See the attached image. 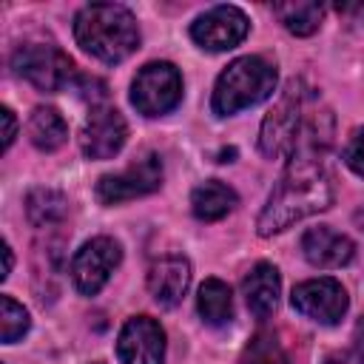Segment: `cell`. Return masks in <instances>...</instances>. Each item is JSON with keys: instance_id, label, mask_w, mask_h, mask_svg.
<instances>
[{"instance_id": "cell-1", "label": "cell", "mask_w": 364, "mask_h": 364, "mask_svg": "<svg viewBox=\"0 0 364 364\" xmlns=\"http://www.w3.org/2000/svg\"><path fill=\"white\" fill-rule=\"evenodd\" d=\"M321 119H327V117H321V114L307 117L301 139L290 154L287 171L256 219V228L262 236L282 233L293 222H301V219L321 213L333 205L336 191H333L330 173L324 171V162H321V151L330 136H321Z\"/></svg>"}, {"instance_id": "cell-2", "label": "cell", "mask_w": 364, "mask_h": 364, "mask_svg": "<svg viewBox=\"0 0 364 364\" xmlns=\"http://www.w3.org/2000/svg\"><path fill=\"white\" fill-rule=\"evenodd\" d=\"M74 37L82 51L100 63L117 65L139 48V26L125 6L91 3L74 17Z\"/></svg>"}, {"instance_id": "cell-3", "label": "cell", "mask_w": 364, "mask_h": 364, "mask_svg": "<svg viewBox=\"0 0 364 364\" xmlns=\"http://www.w3.org/2000/svg\"><path fill=\"white\" fill-rule=\"evenodd\" d=\"M276 91V68L264 57L247 54L233 60L216 80L210 108L216 117H230L264 102Z\"/></svg>"}, {"instance_id": "cell-4", "label": "cell", "mask_w": 364, "mask_h": 364, "mask_svg": "<svg viewBox=\"0 0 364 364\" xmlns=\"http://www.w3.org/2000/svg\"><path fill=\"white\" fill-rule=\"evenodd\" d=\"M307 111V94L301 88V82H287V88L282 91V97L276 100V105L267 111L262 131H259V148L264 156L279 159V156H290L293 148L301 139L304 131V117Z\"/></svg>"}, {"instance_id": "cell-5", "label": "cell", "mask_w": 364, "mask_h": 364, "mask_svg": "<svg viewBox=\"0 0 364 364\" xmlns=\"http://www.w3.org/2000/svg\"><path fill=\"white\" fill-rule=\"evenodd\" d=\"M182 100V74L173 63L156 60L136 71L131 82V102L142 117H162Z\"/></svg>"}, {"instance_id": "cell-6", "label": "cell", "mask_w": 364, "mask_h": 364, "mask_svg": "<svg viewBox=\"0 0 364 364\" xmlns=\"http://www.w3.org/2000/svg\"><path fill=\"white\" fill-rule=\"evenodd\" d=\"M11 68L28 80L37 91H60L71 82L74 77V63L68 54H63L57 46L48 43H26L14 51L11 57Z\"/></svg>"}, {"instance_id": "cell-7", "label": "cell", "mask_w": 364, "mask_h": 364, "mask_svg": "<svg viewBox=\"0 0 364 364\" xmlns=\"http://www.w3.org/2000/svg\"><path fill=\"white\" fill-rule=\"evenodd\" d=\"M162 185V159L156 154H142L128 168L117 173H105L97 182V199L102 205H119L128 199H139L154 193Z\"/></svg>"}, {"instance_id": "cell-8", "label": "cell", "mask_w": 364, "mask_h": 364, "mask_svg": "<svg viewBox=\"0 0 364 364\" xmlns=\"http://www.w3.org/2000/svg\"><path fill=\"white\" fill-rule=\"evenodd\" d=\"M122 259V247L119 242H114L111 236H94L91 242H85L74 259H71V279L74 287L82 296H94L105 287V282L111 279V273L117 270Z\"/></svg>"}, {"instance_id": "cell-9", "label": "cell", "mask_w": 364, "mask_h": 364, "mask_svg": "<svg viewBox=\"0 0 364 364\" xmlns=\"http://www.w3.org/2000/svg\"><path fill=\"white\" fill-rule=\"evenodd\" d=\"M290 304L296 313H301L318 324H338L350 307V299H347V290L341 287V282L321 276V279L296 284L290 293Z\"/></svg>"}, {"instance_id": "cell-10", "label": "cell", "mask_w": 364, "mask_h": 364, "mask_svg": "<svg viewBox=\"0 0 364 364\" xmlns=\"http://www.w3.org/2000/svg\"><path fill=\"white\" fill-rule=\"evenodd\" d=\"M247 14L236 6H213L199 14L191 26V37L205 51H228L236 48L247 37Z\"/></svg>"}, {"instance_id": "cell-11", "label": "cell", "mask_w": 364, "mask_h": 364, "mask_svg": "<svg viewBox=\"0 0 364 364\" xmlns=\"http://www.w3.org/2000/svg\"><path fill=\"white\" fill-rule=\"evenodd\" d=\"M128 139V125L122 114L111 105H94L80 131V148L88 159H111Z\"/></svg>"}, {"instance_id": "cell-12", "label": "cell", "mask_w": 364, "mask_h": 364, "mask_svg": "<svg viewBox=\"0 0 364 364\" xmlns=\"http://www.w3.org/2000/svg\"><path fill=\"white\" fill-rule=\"evenodd\" d=\"M117 353L122 364H162L165 361V330L151 316H134L119 330Z\"/></svg>"}, {"instance_id": "cell-13", "label": "cell", "mask_w": 364, "mask_h": 364, "mask_svg": "<svg viewBox=\"0 0 364 364\" xmlns=\"http://www.w3.org/2000/svg\"><path fill=\"white\" fill-rule=\"evenodd\" d=\"M301 253L304 259L313 264V267H341L353 259L355 253V245L350 236L327 228V225H318V228H310L304 236H301Z\"/></svg>"}, {"instance_id": "cell-14", "label": "cell", "mask_w": 364, "mask_h": 364, "mask_svg": "<svg viewBox=\"0 0 364 364\" xmlns=\"http://www.w3.org/2000/svg\"><path fill=\"white\" fill-rule=\"evenodd\" d=\"M191 284V264L185 256H162L148 270V290L156 304L176 307Z\"/></svg>"}, {"instance_id": "cell-15", "label": "cell", "mask_w": 364, "mask_h": 364, "mask_svg": "<svg viewBox=\"0 0 364 364\" xmlns=\"http://www.w3.org/2000/svg\"><path fill=\"white\" fill-rule=\"evenodd\" d=\"M245 301L250 307V313L256 318H267L273 316L276 304H279V290H282V279L279 270L270 262H259L247 276H245Z\"/></svg>"}, {"instance_id": "cell-16", "label": "cell", "mask_w": 364, "mask_h": 364, "mask_svg": "<svg viewBox=\"0 0 364 364\" xmlns=\"http://www.w3.org/2000/svg\"><path fill=\"white\" fill-rule=\"evenodd\" d=\"M236 208V191L219 179H208L191 193V210L202 222H216Z\"/></svg>"}, {"instance_id": "cell-17", "label": "cell", "mask_w": 364, "mask_h": 364, "mask_svg": "<svg viewBox=\"0 0 364 364\" xmlns=\"http://www.w3.org/2000/svg\"><path fill=\"white\" fill-rule=\"evenodd\" d=\"M196 310L202 316L205 324L210 327H222L233 318V296L230 287L222 279H205L196 296Z\"/></svg>"}, {"instance_id": "cell-18", "label": "cell", "mask_w": 364, "mask_h": 364, "mask_svg": "<svg viewBox=\"0 0 364 364\" xmlns=\"http://www.w3.org/2000/svg\"><path fill=\"white\" fill-rule=\"evenodd\" d=\"M28 139L40 151H57L68 139V125H65V119L60 117L57 108L40 105L28 117Z\"/></svg>"}, {"instance_id": "cell-19", "label": "cell", "mask_w": 364, "mask_h": 364, "mask_svg": "<svg viewBox=\"0 0 364 364\" xmlns=\"http://www.w3.org/2000/svg\"><path fill=\"white\" fill-rule=\"evenodd\" d=\"M273 14L279 17V23L290 34L307 37V34H313L321 26L324 6L321 3H313V0H293V3H276L273 6Z\"/></svg>"}, {"instance_id": "cell-20", "label": "cell", "mask_w": 364, "mask_h": 364, "mask_svg": "<svg viewBox=\"0 0 364 364\" xmlns=\"http://www.w3.org/2000/svg\"><path fill=\"white\" fill-rule=\"evenodd\" d=\"M26 213H28V222L34 228H48L54 222H60L65 213H68V202L63 193L57 191H48V188H37L28 193L26 199Z\"/></svg>"}, {"instance_id": "cell-21", "label": "cell", "mask_w": 364, "mask_h": 364, "mask_svg": "<svg viewBox=\"0 0 364 364\" xmlns=\"http://www.w3.org/2000/svg\"><path fill=\"white\" fill-rule=\"evenodd\" d=\"M28 310L23 304H17L11 296H0V338L3 344H14L17 338H23L28 333Z\"/></svg>"}, {"instance_id": "cell-22", "label": "cell", "mask_w": 364, "mask_h": 364, "mask_svg": "<svg viewBox=\"0 0 364 364\" xmlns=\"http://www.w3.org/2000/svg\"><path fill=\"white\" fill-rule=\"evenodd\" d=\"M239 364H287V355H284V350L273 333H259L245 347Z\"/></svg>"}, {"instance_id": "cell-23", "label": "cell", "mask_w": 364, "mask_h": 364, "mask_svg": "<svg viewBox=\"0 0 364 364\" xmlns=\"http://www.w3.org/2000/svg\"><path fill=\"white\" fill-rule=\"evenodd\" d=\"M344 162L350 165V171L364 176V128L353 131V136H350V142L344 148Z\"/></svg>"}, {"instance_id": "cell-24", "label": "cell", "mask_w": 364, "mask_h": 364, "mask_svg": "<svg viewBox=\"0 0 364 364\" xmlns=\"http://www.w3.org/2000/svg\"><path fill=\"white\" fill-rule=\"evenodd\" d=\"M0 117H3V151H6L14 142V136H17V119H14V114H11L9 105L0 108Z\"/></svg>"}, {"instance_id": "cell-25", "label": "cell", "mask_w": 364, "mask_h": 364, "mask_svg": "<svg viewBox=\"0 0 364 364\" xmlns=\"http://www.w3.org/2000/svg\"><path fill=\"white\" fill-rule=\"evenodd\" d=\"M355 353H358V364H364V316L355 324Z\"/></svg>"}, {"instance_id": "cell-26", "label": "cell", "mask_w": 364, "mask_h": 364, "mask_svg": "<svg viewBox=\"0 0 364 364\" xmlns=\"http://www.w3.org/2000/svg\"><path fill=\"white\" fill-rule=\"evenodd\" d=\"M11 264H14V259H11V247H9V242H3V273H0V279H9Z\"/></svg>"}]
</instances>
